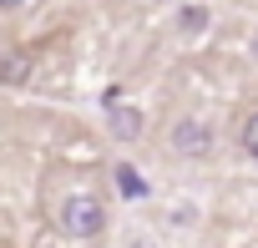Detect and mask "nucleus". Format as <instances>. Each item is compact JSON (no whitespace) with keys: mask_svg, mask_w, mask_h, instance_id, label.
I'll return each instance as SVG.
<instances>
[{"mask_svg":"<svg viewBox=\"0 0 258 248\" xmlns=\"http://www.w3.org/2000/svg\"><path fill=\"white\" fill-rule=\"evenodd\" d=\"M101 228H106V208L91 193H71L61 203V233L66 238H96Z\"/></svg>","mask_w":258,"mask_h":248,"instance_id":"obj_1","label":"nucleus"},{"mask_svg":"<svg viewBox=\"0 0 258 248\" xmlns=\"http://www.w3.org/2000/svg\"><path fill=\"white\" fill-rule=\"evenodd\" d=\"M172 152H182V157H208V152H213L208 127H203V121H177V127H172Z\"/></svg>","mask_w":258,"mask_h":248,"instance_id":"obj_2","label":"nucleus"},{"mask_svg":"<svg viewBox=\"0 0 258 248\" xmlns=\"http://www.w3.org/2000/svg\"><path fill=\"white\" fill-rule=\"evenodd\" d=\"M106 121H111V132H116L121 142H137V137H142V111L126 106V101H106Z\"/></svg>","mask_w":258,"mask_h":248,"instance_id":"obj_3","label":"nucleus"},{"mask_svg":"<svg viewBox=\"0 0 258 248\" xmlns=\"http://www.w3.org/2000/svg\"><path fill=\"white\" fill-rule=\"evenodd\" d=\"M116 188H121V198H147V182H142V172L132 167V162H116Z\"/></svg>","mask_w":258,"mask_h":248,"instance_id":"obj_4","label":"nucleus"},{"mask_svg":"<svg viewBox=\"0 0 258 248\" xmlns=\"http://www.w3.org/2000/svg\"><path fill=\"white\" fill-rule=\"evenodd\" d=\"M177 26H182V31H187V36H198V31H203V26H208V11H203V6H187V11H182V16H177Z\"/></svg>","mask_w":258,"mask_h":248,"instance_id":"obj_5","label":"nucleus"},{"mask_svg":"<svg viewBox=\"0 0 258 248\" xmlns=\"http://www.w3.org/2000/svg\"><path fill=\"white\" fill-rule=\"evenodd\" d=\"M243 147H248V152L258 157V111L248 116V127H243Z\"/></svg>","mask_w":258,"mask_h":248,"instance_id":"obj_6","label":"nucleus"},{"mask_svg":"<svg viewBox=\"0 0 258 248\" xmlns=\"http://www.w3.org/2000/svg\"><path fill=\"white\" fill-rule=\"evenodd\" d=\"M16 6H21V0H0V11H16Z\"/></svg>","mask_w":258,"mask_h":248,"instance_id":"obj_7","label":"nucleus"},{"mask_svg":"<svg viewBox=\"0 0 258 248\" xmlns=\"http://www.w3.org/2000/svg\"><path fill=\"white\" fill-rule=\"evenodd\" d=\"M132 248H142V243H132Z\"/></svg>","mask_w":258,"mask_h":248,"instance_id":"obj_8","label":"nucleus"}]
</instances>
